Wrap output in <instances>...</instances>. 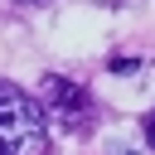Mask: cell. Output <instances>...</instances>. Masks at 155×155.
<instances>
[{
    "mask_svg": "<svg viewBox=\"0 0 155 155\" xmlns=\"http://www.w3.org/2000/svg\"><path fill=\"white\" fill-rule=\"evenodd\" d=\"M145 136H150V150H155V116L145 121Z\"/></svg>",
    "mask_w": 155,
    "mask_h": 155,
    "instance_id": "cell-3",
    "label": "cell"
},
{
    "mask_svg": "<svg viewBox=\"0 0 155 155\" xmlns=\"http://www.w3.org/2000/svg\"><path fill=\"white\" fill-rule=\"evenodd\" d=\"M44 150V111L15 82L0 78V155H39Z\"/></svg>",
    "mask_w": 155,
    "mask_h": 155,
    "instance_id": "cell-1",
    "label": "cell"
},
{
    "mask_svg": "<svg viewBox=\"0 0 155 155\" xmlns=\"http://www.w3.org/2000/svg\"><path fill=\"white\" fill-rule=\"evenodd\" d=\"M48 102L63 111V121H82V111H87V92L68 87L63 78H48Z\"/></svg>",
    "mask_w": 155,
    "mask_h": 155,
    "instance_id": "cell-2",
    "label": "cell"
},
{
    "mask_svg": "<svg viewBox=\"0 0 155 155\" xmlns=\"http://www.w3.org/2000/svg\"><path fill=\"white\" fill-rule=\"evenodd\" d=\"M24 5H34V0H24Z\"/></svg>",
    "mask_w": 155,
    "mask_h": 155,
    "instance_id": "cell-4",
    "label": "cell"
}]
</instances>
